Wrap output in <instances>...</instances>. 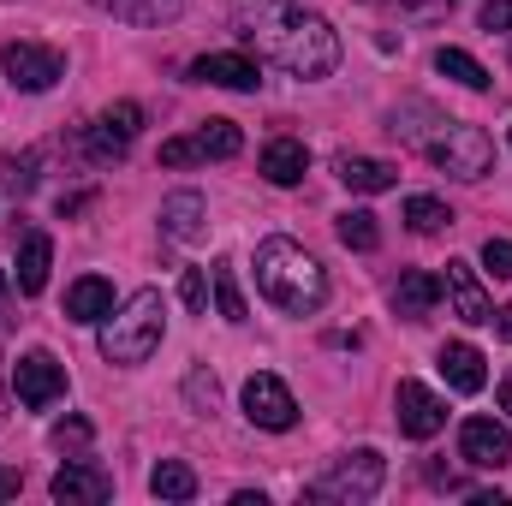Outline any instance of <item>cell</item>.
Instances as JSON below:
<instances>
[{"instance_id": "cell-1", "label": "cell", "mask_w": 512, "mask_h": 506, "mask_svg": "<svg viewBox=\"0 0 512 506\" xmlns=\"http://www.w3.org/2000/svg\"><path fill=\"white\" fill-rule=\"evenodd\" d=\"M233 24L262 60L292 78H328L340 66V30L304 0H233Z\"/></svg>"}, {"instance_id": "cell-2", "label": "cell", "mask_w": 512, "mask_h": 506, "mask_svg": "<svg viewBox=\"0 0 512 506\" xmlns=\"http://www.w3.org/2000/svg\"><path fill=\"white\" fill-rule=\"evenodd\" d=\"M256 286H262V298H268L274 310H286V316H316V310L328 304V274H322V262L304 251V245H292V239H262V245H256Z\"/></svg>"}, {"instance_id": "cell-3", "label": "cell", "mask_w": 512, "mask_h": 506, "mask_svg": "<svg viewBox=\"0 0 512 506\" xmlns=\"http://www.w3.org/2000/svg\"><path fill=\"white\" fill-rule=\"evenodd\" d=\"M161 334H167V304H161V292L143 286L120 310L102 316V358L120 364V370H137V364H149L161 352Z\"/></svg>"}, {"instance_id": "cell-4", "label": "cell", "mask_w": 512, "mask_h": 506, "mask_svg": "<svg viewBox=\"0 0 512 506\" xmlns=\"http://www.w3.org/2000/svg\"><path fill=\"white\" fill-rule=\"evenodd\" d=\"M382 453L376 447H358V453H346V459H334L316 483H310V501H340V506H364L382 495Z\"/></svg>"}, {"instance_id": "cell-5", "label": "cell", "mask_w": 512, "mask_h": 506, "mask_svg": "<svg viewBox=\"0 0 512 506\" xmlns=\"http://www.w3.org/2000/svg\"><path fill=\"white\" fill-rule=\"evenodd\" d=\"M429 161L453 179H483L495 167V143L483 126H447L435 143H429Z\"/></svg>"}, {"instance_id": "cell-6", "label": "cell", "mask_w": 512, "mask_h": 506, "mask_svg": "<svg viewBox=\"0 0 512 506\" xmlns=\"http://www.w3.org/2000/svg\"><path fill=\"white\" fill-rule=\"evenodd\" d=\"M245 149V131L233 120H203L191 137H167L161 143V167H197V161H233Z\"/></svg>"}, {"instance_id": "cell-7", "label": "cell", "mask_w": 512, "mask_h": 506, "mask_svg": "<svg viewBox=\"0 0 512 506\" xmlns=\"http://www.w3.org/2000/svg\"><path fill=\"white\" fill-rule=\"evenodd\" d=\"M0 66H6V78H12L24 96H42V90H54V84L66 78L60 48H42V42H6V48H0Z\"/></svg>"}, {"instance_id": "cell-8", "label": "cell", "mask_w": 512, "mask_h": 506, "mask_svg": "<svg viewBox=\"0 0 512 506\" xmlns=\"http://www.w3.org/2000/svg\"><path fill=\"white\" fill-rule=\"evenodd\" d=\"M12 393H18V405L48 411L54 399H66V364L54 352H24L12 364Z\"/></svg>"}, {"instance_id": "cell-9", "label": "cell", "mask_w": 512, "mask_h": 506, "mask_svg": "<svg viewBox=\"0 0 512 506\" xmlns=\"http://www.w3.org/2000/svg\"><path fill=\"white\" fill-rule=\"evenodd\" d=\"M137 131H143V108H137V102H114L96 126L84 131V155H90L96 167H108V161H120L131 143H137Z\"/></svg>"}, {"instance_id": "cell-10", "label": "cell", "mask_w": 512, "mask_h": 506, "mask_svg": "<svg viewBox=\"0 0 512 506\" xmlns=\"http://www.w3.org/2000/svg\"><path fill=\"white\" fill-rule=\"evenodd\" d=\"M393 411H399V435H411V441H429V435L447 429V399L423 381H399Z\"/></svg>"}, {"instance_id": "cell-11", "label": "cell", "mask_w": 512, "mask_h": 506, "mask_svg": "<svg viewBox=\"0 0 512 506\" xmlns=\"http://www.w3.org/2000/svg\"><path fill=\"white\" fill-rule=\"evenodd\" d=\"M245 417H251L256 429H274V435H286L292 423H298V399H292V387L280 376H251L245 381Z\"/></svg>"}, {"instance_id": "cell-12", "label": "cell", "mask_w": 512, "mask_h": 506, "mask_svg": "<svg viewBox=\"0 0 512 506\" xmlns=\"http://www.w3.org/2000/svg\"><path fill=\"white\" fill-rule=\"evenodd\" d=\"M459 459L477 465V471L512 465V429L495 423V417H465V429H459Z\"/></svg>"}, {"instance_id": "cell-13", "label": "cell", "mask_w": 512, "mask_h": 506, "mask_svg": "<svg viewBox=\"0 0 512 506\" xmlns=\"http://www.w3.org/2000/svg\"><path fill=\"white\" fill-rule=\"evenodd\" d=\"M441 292H447V304H453V316H459V322H471V328L495 322V304H489V292H483V280H477V268H471L465 256H453V262H447Z\"/></svg>"}, {"instance_id": "cell-14", "label": "cell", "mask_w": 512, "mask_h": 506, "mask_svg": "<svg viewBox=\"0 0 512 506\" xmlns=\"http://www.w3.org/2000/svg\"><path fill=\"white\" fill-rule=\"evenodd\" d=\"M209 233V203L197 197V191H173L167 203H161V239H173V245H197Z\"/></svg>"}, {"instance_id": "cell-15", "label": "cell", "mask_w": 512, "mask_h": 506, "mask_svg": "<svg viewBox=\"0 0 512 506\" xmlns=\"http://www.w3.org/2000/svg\"><path fill=\"white\" fill-rule=\"evenodd\" d=\"M54 501H66V506H102L108 495H114V477L102 471V465H66V471H54Z\"/></svg>"}, {"instance_id": "cell-16", "label": "cell", "mask_w": 512, "mask_h": 506, "mask_svg": "<svg viewBox=\"0 0 512 506\" xmlns=\"http://www.w3.org/2000/svg\"><path fill=\"white\" fill-rule=\"evenodd\" d=\"M191 78L197 84H221V90H256L262 84V66L251 54H197L191 60Z\"/></svg>"}, {"instance_id": "cell-17", "label": "cell", "mask_w": 512, "mask_h": 506, "mask_svg": "<svg viewBox=\"0 0 512 506\" xmlns=\"http://www.w3.org/2000/svg\"><path fill=\"white\" fill-rule=\"evenodd\" d=\"M435 304H441V274H429V268H411L393 286V316H405V322H423Z\"/></svg>"}, {"instance_id": "cell-18", "label": "cell", "mask_w": 512, "mask_h": 506, "mask_svg": "<svg viewBox=\"0 0 512 506\" xmlns=\"http://www.w3.org/2000/svg\"><path fill=\"white\" fill-rule=\"evenodd\" d=\"M304 173H310V149H304L298 137L262 143V179H268V185H298Z\"/></svg>"}, {"instance_id": "cell-19", "label": "cell", "mask_w": 512, "mask_h": 506, "mask_svg": "<svg viewBox=\"0 0 512 506\" xmlns=\"http://www.w3.org/2000/svg\"><path fill=\"white\" fill-rule=\"evenodd\" d=\"M441 376L453 393H483L489 370H483V352L471 340H453V346H441Z\"/></svg>"}, {"instance_id": "cell-20", "label": "cell", "mask_w": 512, "mask_h": 506, "mask_svg": "<svg viewBox=\"0 0 512 506\" xmlns=\"http://www.w3.org/2000/svg\"><path fill=\"white\" fill-rule=\"evenodd\" d=\"M96 12H108V18H120V24H143V30H155V24H173L191 0H90Z\"/></svg>"}, {"instance_id": "cell-21", "label": "cell", "mask_w": 512, "mask_h": 506, "mask_svg": "<svg viewBox=\"0 0 512 506\" xmlns=\"http://www.w3.org/2000/svg\"><path fill=\"white\" fill-rule=\"evenodd\" d=\"M108 310H114V280L84 274V280L66 286V316H72V322H102Z\"/></svg>"}, {"instance_id": "cell-22", "label": "cell", "mask_w": 512, "mask_h": 506, "mask_svg": "<svg viewBox=\"0 0 512 506\" xmlns=\"http://www.w3.org/2000/svg\"><path fill=\"white\" fill-rule=\"evenodd\" d=\"M48 268H54V239L30 227V233L18 239V292H30V298H36V292L48 286Z\"/></svg>"}, {"instance_id": "cell-23", "label": "cell", "mask_w": 512, "mask_h": 506, "mask_svg": "<svg viewBox=\"0 0 512 506\" xmlns=\"http://www.w3.org/2000/svg\"><path fill=\"white\" fill-rule=\"evenodd\" d=\"M340 179H346V191L376 197V191H393L399 185V167L393 161H376V155H340Z\"/></svg>"}, {"instance_id": "cell-24", "label": "cell", "mask_w": 512, "mask_h": 506, "mask_svg": "<svg viewBox=\"0 0 512 506\" xmlns=\"http://www.w3.org/2000/svg\"><path fill=\"white\" fill-rule=\"evenodd\" d=\"M149 489H155L161 501H191V495H197V471L179 465V459H161V465L149 471Z\"/></svg>"}, {"instance_id": "cell-25", "label": "cell", "mask_w": 512, "mask_h": 506, "mask_svg": "<svg viewBox=\"0 0 512 506\" xmlns=\"http://www.w3.org/2000/svg\"><path fill=\"white\" fill-rule=\"evenodd\" d=\"M334 233H340L346 251H376V245H382V227H376L370 209H346V215L334 221Z\"/></svg>"}, {"instance_id": "cell-26", "label": "cell", "mask_w": 512, "mask_h": 506, "mask_svg": "<svg viewBox=\"0 0 512 506\" xmlns=\"http://www.w3.org/2000/svg\"><path fill=\"white\" fill-rule=\"evenodd\" d=\"M435 72L453 78V84H465V90H489V72H483L465 48H441V54H435Z\"/></svg>"}, {"instance_id": "cell-27", "label": "cell", "mask_w": 512, "mask_h": 506, "mask_svg": "<svg viewBox=\"0 0 512 506\" xmlns=\"http://www.w3.org/2000/svg\"><path fill=\"white\" fill-rule=\"evenodd\" d=\"M405 221H411V233H441V227H453V209L441 203V197H405Z\"/></svg>"}, {"instance_id": "cell-28", "label": "cell", "mask_w": 512, "mask_h": 506, "mask_svg": "<svg viewBox=\"0 0 512 506\" xmlns=\"http://www.w3.org/2000/svg\"><path fill=\"white\" fill-rule=\"evenodd\" d=\"M364 6H382L393 18H411V24H441L453 12V0H364Z\"/></svg>"}, {"instance_id": "cell-29", "label": "cell", "mask_w": 512, "mask_h": 506, "mask_svg": "<svg viewBox=\"0 0 512 506\" xmlns=\"http://www.w3.org/2000/svg\"><path fill=\"white\" fill-rule=\"evenodd\" d=\"M185 399H191V411H197V417H209V411L221 405V387H215L209 370H191V376H185Z\"/></svg>"}, {"instance_id": "cell-30", "label": "cell", "mask_w": 512, "mask_h": 506, "mask_svg": "<svg viewBox=\"0 0 512 506\" xmlns=\"http://www.w3.org/2000/svg\"><path fill=\"white\" fill-rule=\"evenodd\" d=\"M215 304H221V316H227V322H245V292H239L233 268H215Z\"/></svg>"}, {"instance_id": "cell-31", "label": "cell", "mask_w": 512, "mask_h": 506, "mask_svg": "<svg viewBox=\"0 0 512 506\" xmlns=\"http://www.w3.org/2000/svg\"><path fill=\"white\" fill-rule=\"evenodd\" d=\"M179 298H185L191 316H203V310H209V280H203L197 268H185V274H179Z\"/></svg>"}, {"instance_id": "cell-32", "label": "cell", "mask_w": 512, "mask_h": 506, "mask_svg": "<svg viewBox=\"0 0 512 506\" xmlns=\"http://www.w3.org/2000/svg\"><path fill=\"white\" fill-rule=\"evenodd\" d=\"M54 447H60V453H84V447H90V423H84V417L54 423Z\"/></svg>"}, {"instance_id": "cell-33", "label": "cell", "mask_w": 512, "mask_h": 506, "mask_svg": "<svg viewBox=\"0 0 512 506\" xmlns=\"http://www.w3.org/2000/svg\"><path fill=\"white\" fill-rule=\"evenodd\" d=\"M483 262H489L495 274H512V239H489V245H483Z\"/></svg>"}, {"instance_id": "cell-34", "label": "cell", "mask_w": 512, "mask_h": 506, "mask_svg": "<svg viewBox=\"0 0 512 506\" xmlns=\"http://www.w3.org/2000/svg\"><path fill=\"white\" fill-rule=\"evenodd\" d=\"M483 30H512V0H483Z\"/></svg>"}, {"instance_id": "cell-35", "label": "cell", "mask_w": 512, "mask_h": 506, "mask_svg": "<svg viewBox=\"0 0 512 506\" xmlns=\"http://www.w3.org/2000/svg\"><path fill=\"white\" fill-rule=\"evenodd\" d=\"M18 483H24V477H18L12 465H0V501H12V495H18Z\"/></svg>"}, {"instance_id": "cell-36", "label": "cell", "mask_w": 512, "mask_h": 506, "mask_svg": "<svg viewBox=\"0 0 512 506\" xmlns=\"http://www.w3.org/2000/svg\"><path fill=\"white\" fill-rule=\"evenodd\" d=\"M495 334H507V340H512V304H507V310H495Z\"/></svg>"}, {"instance_id": "cell-37", "label": "cell", "mask_w": 512, "mask_h": 506, "mask_svg": "<svg viewBox=\"0 0 512 506\" xmlns=\"http://www.w3.org/2000/svg\"><path fill=\"white\" fill-rule=\"evenodd\" d=\"M501 411L512 417V370H507V381H501Z\"/></svg>"}, {"instance_id": "cell-38", "label": "cell", "mask_w": 512, "mask_h": 506, "mask_svg": "<svg viewBox=\"0 0 512 506\" xmlns=\"http://www.w3.org/2000/svg\"><path fill=\"white\" fill-rule=\"evenodd\" d=\"M0 292H6V274H0Z\"/></svg>"}, {"instance_id": "cell-39", "label": "cell", "mask_w": 512, "mask_h": 506, "mask_svg": "<svg viewBox=\"0 0 512 506\" xmlns=\"http://www.w3.org/2000/svg\"><path fill=\"white\" fill-rule=\"evenodd\" d=\"M507 66H512V48H507Z\"/></svg>"}]
</instances>
